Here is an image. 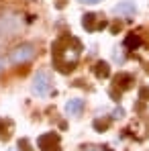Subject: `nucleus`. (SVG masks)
<instances>
[{"instance_id": "1", "label": "nucleus", "mask_w": 149, "mask_h": 151, "mask_svg": "<svg viewBox=\"0 0 149 151\" xmlns=\"http://www.w3.org/2000/svg\"><path fill=\"white\" fill-rule=\"evenodd\" d=\"M82 45L76 37H61L53 43V63L61 74H70L78 63Z\"/></svg>"}, {"instance_id": "2", "label": "nucleus", "mask_w": 149, "mask_h": 151, "mask_svg": "<svg viewBox=\"0 0 149 151\" xmlns=\"http://www.w3.org/2000/svg\"><path fill=\"white\" fill-rule=\"evenodd\" d=\"M35 45L33 43H21V45H17V47H12L10 53H8V63H12V65H23V63H29L33 57H35Z\"/></svg>"}, {"instance_id": "3", "label": "nucleus", "mask_w": 149, "mask_h": 151, "mask_svg": "<svg viewBox=\"0 0 149 151\" xmlns=\"http://www.w3.org/2000/svg\"><path fill=\"white\" fill-rule=\"evenodd\" d=\"M49 88H51V76H49V72L39 70L37 74L33 76V92H35L37 96H45V94L49 92Z\"/></svg>"}, {"instance_id": "4", "label": "nucleus", "mask_w": 149, "mask_h": 151, "mask_svg": "<svg viewBox=\"0 0 149 151\" xmlns=\"http://www.w3.org/2000/svg\"><path fill=\"white\" fill-rule=\"evenodd\" d=\"M37 145L41 151H61V141L57 133H45L37 139Z\"/></svg>"}, {"instance_id": "5", "label": "nucleus", "mask_w": 149, "mask_h": 151, "mask_svg": "<svg viewBox=\"0 0 149 151\" xmlns=\"http://www.w3.org/2000/svg\"><path fill=\"white\" fill-rule=\"evenodd\" d=\"M112 12L119 14V17H133V14L137 12V4L131 2V0H123V2H119V4L112 8Z\"/></svg>"}, {"instance_id": "6", "label": "nucleus", "mask_w": 149, "mask_h": 151, "mask_svg": "<svg viewBox=\"0 0 149 151\" xmlns=\"http://www.w3.org/2000/svg\"><path fill=\"white\" fill-rule=\"evenodd\" d=\"M82 110H84V100H82V98H72V100L66 102V114L78 116Z\"/></svg>"}, {"instance_id": "7", "label": "nucleus", "mask_w": 149, "mask_h": 151, "mask_svg": "<svg viewBox=\"0 0 149 151\" xmlns=\"http://www.w3.org/2000/svg\"><path fill=\"white\" fill-rule=\"evenodd\" d=\"M82 27H84L86 31H90V33L98 31V14H94V12L84 14V17H82Z\"/></svg>"}, {"instance_id": "8", "label": "nucleus", "mask_w": 149, "mask_h": 151, "mask_svg": "<svg viewBox=\"0 0 149 151\" xmlns=\"http://www.w3.org/2000/svg\"><path fill=\"white\" fill-rule=\"evenodd\" d=\"M141 45H143V39H141L139 33H131V35L125 39V47H127L129 51H137Z\"/></svg>"}, {"instance_id": "9", "label": "nucleus", "mask_w": 149, "mask_h": 151, "mask_svg": "<svg viewBox=\"0 0 149 151\" xmlns=\"http://www.w3.org/2000/svg\"><path fill=\"white\" fill-rule=\"evenodd\" d=\"M133 76L131 74H119L117 78H114V86L119 88V90H129L131 86H133Z\"/></svg>"}, {"instance_id": "10", "label": "nucleus", "mask_w": 149, "mask_h": 151, "mask_svg": "<svg viewBox=\"0 0 149 151\" xmlns=\"http://www.w3.org/2000/svg\"><path fill=\"white\" fill-rule=\"evenodd\" d=\"M94 74L98 76V78H108V74H110L108 63H106V61H98V63L94 65Z\"/></svg>"}, {"instance_id": "11", "label": "nucleus", "mask_w": 149, "mask_h": 151, "mask_svg": "<svg viewBox=\"0 0 149 151\" xmlns=\"http://www.w3.org/2000/svg\"><path fill=\"white\" fill-rule=\"evenodd\" d=\"M10 121H4V119H0V139L2 141H6L8 137H10Z\"/></svg>"}, {"instance_id": "12", "label": "nucleus", "mask_w": 149, "mask_h": 151, "mask_svg": "<svg viewBox=\"0 0 149 151\" xmlns=\"http://www.w3.org/2000/svg\"><path fill=\"white\" fill-rule=\"evenodd\" d=\"M94 127H96V131H106L108 129V121H96Z\"/></svg>"}, {"instance_id": "13", "label": "nucleus", "mask_w": 149, "mask_h": 151, "mask_svg": "<svg viewBox=\"0 0 149 151\" xmlns=\"http://www.w3.org/2000/svg\"><path fill=\"white\" fill-rule=\"evenodd\" d=\"M84 151H106L104 147H98V145H92V147H86Z\"/></svg>"}, {"instance_id": "14", "label": "nucleus", "mask_w": 149, "mask_h": 151, "mask_svg": "<svg viewBox=\"0 0 149 151\" xmlns=\"http://www.w3.org/2000/svg\"><path fill=\"white\" fill-rule=\"evenodd\" d=\"M19 145H21V149H23V151H31V149H29V143H27L25 139H21V143H19Z\"/></svg>"}, {"instance_id": "15", "label": "nucleus", "mask_w": 149, "mask_h": 151, "mask_svg": "<svg viewBox=\"0 0 149 151\" xmlns=\"http://www.w3.org/2000/svg\"><path fill=\"white\" fill-rule=\"evenodd\" d=\"M141 98H149V90H147V88L141 90Z\"/></svg>"}, {"instance_id": "16", "label": "nucleus", "mask_w": 149, "mask_h": 151, "mask_svg": "<svg viewBox=\"0 0 149 151\" xmlns=\"http://www.w3.org/2000/svg\"><path fill=\"white\" fill-rule=\"evenodd\" d=\"M80 2H84V4H96V2H100V0H80Z\"/></svg>"}, {"instance_id": "17", "label": "nucleus", "mask_w": 149, "mask_h": 151, "mask_svg": "<svg viewBox=\"0 0 149 151\" xmlns=\"http://www.w3.org/2000/svg\"><path fill=\"white\" fill-rule=\"evenodd\" d=\"M0 72H2V61H0Z\"/></svg>"}, {"instance_id": "18", "label": "nucleus", "mask_w": 149, "mask_h": 151, "mask_svg": "<svg viewBox=\"0 0 149 151\" xmlns=\"http://www.w3.org/2000/svg\"><path fill=\"white\" fill-rule=\"evenodd\" d=\"M10 151H17V149H10Z\"/></svg>"}]
</instances>
